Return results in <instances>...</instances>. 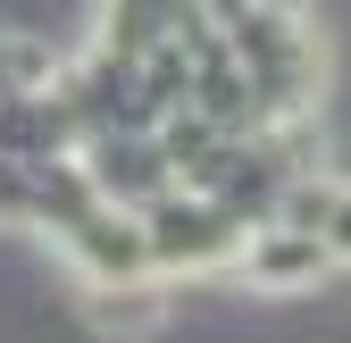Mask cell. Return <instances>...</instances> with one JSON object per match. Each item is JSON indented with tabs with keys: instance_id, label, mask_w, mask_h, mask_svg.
<instances>
[{
	"instance_id": "cell-4",
	"label": "cell",
	"mask_w": 351,
	"mask_h": 343,
	"mask_svg": "<svg viewBox=\"0 0 351 343\" xmlns=\"http://www.w3.org/2000/svg\"><path fill=\"white\" fill-rule=\"evenodd\" d=\"M75 167H84V185H93L101 201H117V209H143L151 193L176 185L167 176V151L151 134H84L75 143Z\"/></svg>"
},
{
	"instance_id": "cell-3",
	"label": "cell",
	"mask_w": 351,
	"mask_h": 343,
	"mask_svg": "<svg viewBox=\"0 0 351 343\" xmlns=\"http://www.w3.org/2000/svg\"><path fill=\"white\" fill-rule=\"evenodd\" d=\"M59 251H67V268H75L84 285H143V276H159V268H151L143 209H117V201H101L84 226H67Z\"/></svg>"
},
{
	"instance_id": "cell-1",
	"label": "cell",
	"mask_w": 351,
	"mask_h": 343,
	"mask_svg": "<svg viewBox=\"0 0 351 343\" xmlns=\"http://www.w3.org/2000/svg\"><path fill=\"white\" fill-rule=\"evenodd\" d=\"M143 235H151V268H159V276H226L251 226L226 218L209 193L167 185V193L143 201Z\"/></svg>"
},
{
	"instance_id": "cell-2",
	"label": "cell",
	"mask_w": 351,
	"mask_h": 343,
	"mask_svg": "<svg viewBox=\"0 0 351 343\" xmlns=\"http://www.w3.org/2000/svg\"><path fill=\"white\" fill-rule=\"evenodd\" d=\"M335 260H343V243H326V235H301V226H251L226 276H243L251 293H318V285L335 276Z\"/></svg>"
}]
</instances>
